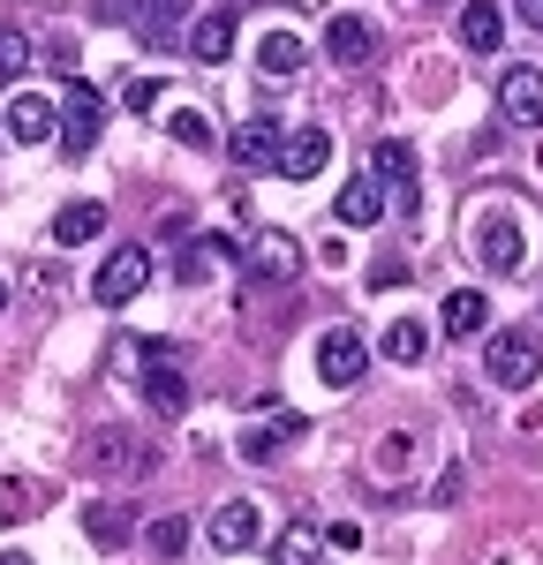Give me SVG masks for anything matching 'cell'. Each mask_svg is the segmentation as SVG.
Returning <instances> with one entry per match:
<instances>
[{
    "label": "cell",
    "mask_w": 543,
    "mask_h": 565,
    "mask_svg": "<svg viewBox=\"0 0 543 565\" xmlns=\"http://www.w3.org/2000/svg\"><path fill=\"white\" fill-rule=\"evenodd\" d=\"M483 370H491L498 392H529V385L543 377V340H536V332H491Z\"/></svg>",
    "instance_id": "cell-1"
},
{
    "label": "cell",
    "mask_w": 543,
    "mask_h": 565,
    "mask_svg": "<svg viewBox=\"0 0 543 565\" xmlns=\"http://www.w3.org/2000/svg\"><path fill=\"white\" fill-rule=\"evenodd\" d=\"M143 287H151V249L121 242L114 257L98 264V279H91V302H98V309H121V302H136Z\"/></svg>",
    "instance_id": "cell-2"
},
{
    "label": "cell",
    "mask_w": 543,
    "mask_h": 565,
    "mask_svg": "<svg viewBox=\"0 0 543 565\" xmlns=\"http://www.w3.org/2000/svg\"><path fill=\"white\" fill-rule=\"evenodd\" d=\"M98 114H106V98L91 84H76L68 76V90H61V129H53V143L68 151V159H84L91 143H98Z\"/></svg>",
    "instance_id": "cell-3"
},
{
    "label": "cell",
    "mask_w": 543,
    "mask_h": 565,
    "mask_svg": "<svg viewBox=\"0 0 543 565\" xmlns=\"http://www.w3.org/2000/svg\"><path fill=\"white\" fill-rule=\"evenodd\" d=\"M242 264H249V279L287 287V279L302 271V242H295L287 226H257V234H249V249H242Z\"/></svg>",
    "instance_id": "cell-4"
},
{
    "label": "cell",
    "mask_w": 543,
    "mask_h": 565,
    "mask_svg": "<svg viewBox=\"0 0 543 565\" xmlns=\"http://www.w3.org/2000/svg\"><path fill=\"white\" fill-rule=\"evenodd\" d=\"M362 370H370V340H362L355 324H332V332L317 340V377H324V385H355Z\"/></svg>",
    "instance_id": "cell-5"
},
{
    "label": "cell",
    "mask_w": 543,
    "mask_h": 565,
    "mask_svg": "<svg viewBox=\"0 0 543 565\" xmlns=\"http://www.w3.org/2000/svg\"><path fill=\"white\" fill-rule=\"evenodd\" d=\"M498 114H505L513 129H543V68L513 61V68L498 76Z\"/></svg>",
    "instance_id": "cell-6"
},
{
    "label": "cell",
    "mask_w": 543,
    "mask_h": 565,
    "mask_svg": "<svg viewBox=\"0 0 543 565\" xmlns=\"http://www.w3.org/2000/svg\"><path fill=\"white\" fill-rule=\"evenodd\" d=\"M204 535H212V551H220V558H242V551H257V535H265V513H257L249 498H226L220 513H212V527H204Z\"/></svg>",
    "instance_id": "cell-7"
},
{
    "label": "cell",
    "mask_w": 543,
    "mask_h": 565,
    "mask_svg": "<svg viewBox=\"0 0 543 565\" xmlns=\"http://www.w3.org/2000/svg\"><path fill=\"white\" fill-rule=\"evenodd\" d=\"M332 218H340V226H377V218H385V181L377 174H348L340 181V196H332Z\"/></svg>",
    "instance_id": "cell-8"
},
{
    "label": "cell",
    "mask_w": 543,
    "mask_h": 565,
    "mask_svg": "<svg viewBox=\"0 0 543 565\" xmlns=\"http://www.w3.org/2000/svg\"><path fill=\"white\" fill-rule=\"evenodd\" d=\"M53 129H61V98H45V90L8 98V136L15 143H53Z\"/></svg>",
    "instance_id": "cell-9"
},
{
    "label": "cell",
    "mask_w": 543,
    "mask_h": 565,
    "mask_svg": "<svg viewBox=\"0 0 543 565\" xmlns=\"http://www.w3.org/2000/svg\"><path fill=\"white\" fill-rule=\"evenodd\" d=\"M476 257L491 264L498 279L521 271V226H513V212H483V226H476Z\"/></svg>",
    "instance_id": "cell-10"
},
{
    "label": "cell",
    "mask_w": 543,
    "mask_h": 565,
    "mask_svg": "<svg viewBox=\"0 0 543 565\" xmlns=\"http://www.w3.org/2000/svg\"><path fill=\"white\" fill-rule=\"evenodd\" d=\"M279 143H287V136L257 114V121H242V129L226 136V159H234V167H249V174H265V167H279Z\"/></svg>",
    "instance_id": "cell-11"
},
{
    "label": "cell",
    "mask_w": 543,
    "mask_h": 565,
    "mask_svg": "<svg viewBox=\"0 0 543 565\" xmlns=\"http://www.w3.org/2000/svg\"><path fill=\"white\" fill-rule=\"evenodd\" d=\"M370 174H377L385 189H393V196H401V212H415V143L385 136V143L370 151Z\"/></svg>",
    "instance_id": "cell-12"
},
{
    "label": "cell",
    "mask_w": 543,
    "mask_h": 565,
    "mask_svg": "<svg viewBox=\"0 0 543 565\" xmlns=\"http://www.w3.org/2000/svg\"><path fill=\"white\" fill-rule=\"evenodd\" d=\"M302 430H310V423H302L295 407H272V415L257 423V430H242V460H249V468H265L272 452H279V445H295Z\"/></svg>",
    "instance_id": "cell-13"
},
{
    "label": "cell",
    "mask_w": 543,
    "mask_h": 565,
    "mask_svg": "<svg viewBox=\"0 0 543 565\" xmlns=\"http://www.w3.org/2000/svg\"><path fill=\"white\" fill-rule=\"evenodd\" d=\"M453 23H460V45H468V53H498V45H505V8H498V0H460Z\"/></svg>",
    "instance_id": "cell-14"
},
{
    "label": "cell",
    "mask_w": 543,
    "mask_h": 565,
    "mask_svg": "<svg viewBox=\"0 0 543 565\" xmlns=\"http://www.w3.org/2000/svg\"><path fill=\"white\" fill-rule=\"evenodd\" d=\"M324 53H332V68H362V61L377 53V31H370L362 15H332V23H324Z\"/></svg>",
    "instance_id": "cell-15"
},
{
    "label": "cell",
    "mask_w": 543,
    "mask_h": 565,
    "mask_svg": "<svg viewBox=\"0 0 543 565\" xmlns=\"http://www.w3.org/2000/svg\"><path fill=\"white\" fill-rule=\"evenodd\" d=\"M324 159H332V136H324V129H295L287 143H279V174H287V181H317V174H324Z\"/></svg>",
    "instance_id": "cell-16"
},
{
    "label": "cell",
    "mask_w": 543,
    "mask_h": 565,
    "mask_svg": "<svg viewBox=\"0 0 543 565\" xmlns=\"http://www.w3.org/2000/svg\"><path fill=\"white\" fill-rule=\"evenodd\" d=\"M234 39H242V31H234V15H226V8H212V15H196V23H189V53H196L204 68H220L226 53H234Z\"/></svg>",
    "instance_id": "cell-17"
},
{
    "label": "cell",
    "mask_w": 543,
    "mask_h": 565,
    "mask_svg": "<svg viewBox=\"0 0 543 565\" xmlns=\"http://www.w3.org/2000/svg\"><path fill=\"white\" fill-rule=\"evenodd\" d=\"M98 234H106V204H91V196H76V204L53 212V242H61V249H84Z\"/></svg>",
    "instance_id": "cell-18"
},
{
    "label": "cell",
    "mask_w": 543,
    "mask_h": 565,
    "mask_svg": "<svg viewBox=\"0 0 543 565\" xmlns=\"http://www.w3.org/2000/svg\"><path fill=\"white\" fill-rule=\"evenodd\" d=\"M302 61H310V39H302V31H287V23L257 39V68H265V76H295Z\"/></svg>",
    "instance_id": "cell-19"
},
{
    "label": "cell",
    "mask_w": 543,
    "mask_h": 565,
    "mask_svg": "<svg viewBox=\"0 0 543 565\" xmlns=\"http://www.w3.org/2000/svg\"><path fill=\"white\" fill-rule=\"evenodd\" d=\"M143 399H151L159 415H181V407H189V377H181L167 354H159V362H143Z\"/></svg>",
    "instance_id": "cell-20"
},
{
    "label": "cell",
    "mask_w": 543,
    "mask_h": 565,
    "mask_svg": "<svg viewBox=\"0 0 543 565\" xmlns=\"http://www.w3.org/2000/svg\"><path fill=\"white\" fill-rule=\"evenodd\" d=\"M84 535L98 543V551H121V543L136 535V513H129V505H106V498H98V505H84Z\"/></svg>",
    "instance_id": "cell-21"
},
{
    "label": "cell",
    "mask_w": 543,
    "mask_h": 565,
    "mask_svg": "<svg viewBox=\"0 0 543 565\" xmlns=\"http://www.w3.org/2000/svg\"><path fill=\"white\" fill-rule=\"evenodd\" d=\"M438 324H446L453 340H476V332L491 324V302H483L476 287H460V295H446V309H438Z\"/></svg>",
    "instance_id": "cell-22"
},
{
    "label": "cell",
    "mask_w": 543,
    "mask_h": 565,
    "mask_svg": "<svg viewBox=\"0 0 543 565\" xmlns=\"http://www.w3.org/2000/svg\"><path fill=\"white\" fill-rule=\"evenodd\" d=\"M234 264L242 257V249H234V242H226V234H204V242H189V249H181V287H204V279H212V264Z\"/></svg>",
    "instance_id": "cell-23"
},
{
    "label": "cell",
    "mask_w": 543,
    "mask_h": 565,
    "mask_svg": "<svg viewBox=\"0 0 543 565\" xmlns=\"http://www.w3.org/2000/svg\"><path fill=\"white\" fill-rule=\"evenodd\" d=\"M91 460L114 468V476H143V445H136L129 430H98L91 437Z\"/></svg>",
    "instance_id": "cell-24"
},
{
    "label": "cell",
    "mask_w": 543,
    "mask_h": 565,
    "mask_svg": "<svg viewBox=\"0 0 543 565\" xmlns=\"http://www.w3.org/2000/svg\"><path fill=\"white\" fill-rule=\"evenodd\" d=\"M385 362H401V370H415L423 354H430V324H415V317H401V324H385Z\"/></svg>",
    "instance_id": "cell-25"
},
{
    "label": "cell",
    "mask_w": 543,
    "mask_h": 565,
    "mask_svg": "<svg viewBox=\"0 0 543 565\" xmlns=\"http://www.w3.org/2000/svg\"><path fill=\"white\" fill-rule=\"evenodd\" d=\"M317 543H324V535H317L310 521H302V527H287V535L272 543V565H317Z\"/></svg>",
    "instance_id": "cell-26"
},
{
    "label": "cell",
    "mask_w": 543,
    "mask_h": 565,
    "mask_svg": "<svg viewBox=\"0 0 543 565\" xmlns=\"http://www.w3.org/2000/svg\"><path fill=\"white\" fill-rule=\"evenodd\" d=\"M143 543H151L159 558H181V551H189V521H181V513H167V521L143 527Z\"/></svg>",
    "instance_id": "cell-27"
},
{
    "label": "cell",
    "mask_w": 543,
    "mask_h": 565,
    "mask_svg": "<svg viewBox=\"0 0 543 565\" xmlns=\"http://www.w3.org/2000/svg\"><path fill=\"white\" fill-rule=\"evenodd\" d=\"M23 68H31V39H23L15 23H0V84H15Z\"/></svg>",
    "instance_id": "cell-28"
},
{
    "label": "cell",
    "mask_w": 543,
    "mask_h": 565,
    "mask_svg": "<svg viewBox=\"0 0 543 565\" xmlns=\"http://www.w3.org/2000/svg\"><path fill=\"white\" fill-rule=\"evenodd\" d=\"M167 136H174V143H189V151H212V121H204V114H189V106H181V114H167Z\"/></svg>",
    "instance_id": "cell-29"
},
{
    "label": "cell",
    "mask_w": 543,
    "mask_h": 565,
    "mask_svg": "<svg viewBox=\"0 0 543 565\" xmlns=\"http://www.w3.org/2000/svg\"><path fill=\"white\" fill-rule=\"evenodd\" d=\"M159 98H167V84H159V76H136V84L121 90V106H129V114H151Z\"/></svg>",
    "instance_id": "cell-30"
},
{
    "label": "cell",
    "mask_w": 543,
    "mask_h": 565,
    "mask_svg": "<svg viewBox=\"0 0 543 565\" xmlns=\"http://www.w3.org/2000/svg\"><path fill=\"white\" fill-rule=\"evenodd\" d=\"M377 468L401 476V468H407V437H385V445H377Z\"/></svg>",
    "instance_id": "cell-31"
},
{
    "label": "cell",
    "mask_w": 543,
    "mask_h": 565,
    "mask_svg": "<svg viewBox=\"0 0 543 565\" xmlns=\"http://www.w3.org/2000/svg\"><path fill=\"white\" fill-rule=\"evenodd\" d=\"M324 543H332V551H355L362 527H355V521H332V527H324Z\"/></svg>",
    "instance_id": "cell-32"
},
{
    "label": "cell",
    "mask_w": 543,
    "mask_h": 565,
    "mask_svg": "<svg viewBox=\"0 0 543 565\" xmlns=\"http://www.w3.org/2000/svg\"><path fill=\"white\" fill-rule=\"evenodd\" d=\"M45 61H53V68L68 76V68H76V39H53V45H45Z\"/></svg>",
    "instance_id": "cell-33"
},
{
    "label": "cell",
    "mask_w": 543,
    "mask_h": 565,
    "mask_svg": "<svg viewBox=\"0 0 543 565\" xmlns=\"http://www.w3.org/2000/svg\"><path fill=\"white\" fill-rule=\"evenodd\" d=\"M513 8H521V15H529V23L543 31V0H513Z\"/></svg>",
    "instance_id": "cell-34"
},
{
    "label": "cell",
    "mask_w": 543,
    "mask_h": 565,
    "mask_svg": "<svg viewBox=\"0 0 543 565\" xmlns=\"http://www.w3.org/2000/svg\"><path fill=\"white\" fill-rule=\"evenodd\" d=\"M0 527H15V498L8 490H0Z\"/></svg>",
    "instance_id": "cell-35"
},
{
    "label": "cell",
    "mask_w": 543,
    "mask_h": 565,
    "mask_svg": "<svg viewBox=\"0 0 543 565\" xmlns=\"http://www.w3.org/2000/svg\"><path fill=\"white\" fill-rule=\"evenodd\" d=\"M0 565H31V558H23V551H8V558H0Z\"/></svg>",
    "instance_id": "cell-36"
},
{
    "label": "cell",
    "mask_w": 543,
    "mask_h": 565,
    "mask_svg": "<svg viewBox=\"0 0 543 565\" xmlns=\"http://www.w3.org/2000/svg\"><path fill=\"white\" fill-rule=\"evenodd\" d=\"M0 309H8V279H0Z\"/></svg>",
    "instance_id": "cell-37"
},
{
    "label": "cell",
    "mask_w": 543,
    "mask_h": 565,
    "mask_svg": "<svg viewBox=\"0 0 543 565\" xmlns=\"http://www.w3.org/2000/svg\"><path fill=\"white\" fill-rule=\"evenodd\" d=\"M536 167H543V143H536Z\"/></svg>",
    "instance_id": "cell-38"
},
{
    "label": "cell",
    "mask_w": 543,
    "mask_h": 565,
    "mask_svg": "<svg viewBox=\"0 0 543 565\" xmlns=\"http://www.w3.org/2000/svg\"><path fill=\"white\" fill-rule=\"evenodd\" d=\"M430 8H446V0H430Z\"/></svg>",
    "instance_id": "cell-39"
}]
</instances>
